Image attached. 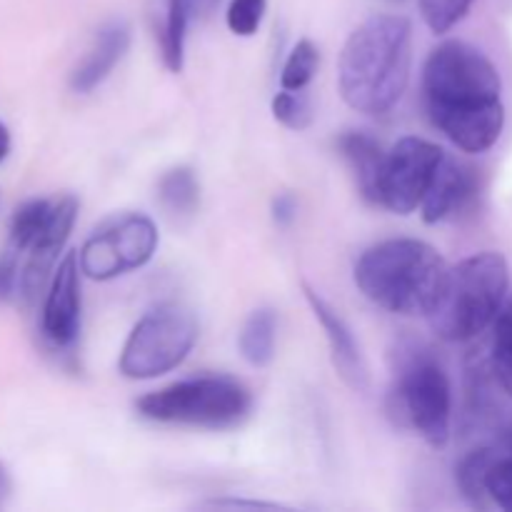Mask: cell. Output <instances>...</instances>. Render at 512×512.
Wrapping results in <instances>:
<instances>
[{
  "label": "cell",
  "instance_id": "obj_1",
  "mask_svg": "<svg viewBox=\"0 0 512 512\" xmlns=\"http://www.w3.org/2000/svg\"><path fill=\"white\" fill-rule=\"evenodd\" d=\"M428 118L463 153H485L505 128L503 83L493 60L465 40H445L423 68Z\"/></svg>",
  "mask_w": 512,
  "mask_h": 512
},
{
  "label": "cell",
  "instance_id": "obj_2",
  "mask_svg": "<svg viewBox=\"0 0 512 512\" xmlns=\"http://www.w3.org/2000/svg\"><path fill=\"white\" fill-rule=\"evenodd\" d=\"M413 25L405 15H373L345 40L338 58V88L345 103L365 115H385L410 83Z\"/></svg>",
  "mask_w": 512,
  "mask_h": 512
},
{
  "label": "cell",
  "instance_id": "obj_3",
  "mask_svg": "<svg viewBox=\"0 0 512 512\" xmlns=\"http://www.w3.org/2000/svg\"><path fill=\"white\" fill-rule=\"evenodd\" d=\"M443 255L418 238L373 245L355 265V285L378 308L398 315H425L445 278Z\"/></svg>",
  "mask_w": 512,
  "mask_h": 512
},
{
  "label": "cell",
  "instance_id": "obj_4",
  "mask_svg": "<svg viewBox=\"0 0 512 512\" xmlns=\"http://www.w3.org/2000/svg\"><path fill=\"white\" fill-rule=\"evenodd\" d=\"M510 290V268L495 250L475 253L445 270L438 295L425 313L430 328L448 343H468L490 328Z\"/></svg>",
  "mask_w": 512,
  "mask_h": 512
},
{
  "label": "cell",
  "instance_id": "obj_5",
  "mask_svg": "<svg viewBox=\"0 0 512 512\" xmlns=\"http://www.w3.org/2000/svg\"><path fill=\"white\" fill-rule=\"evenodd\" d=\"M253 395L230 375H200L153 390L135 403L140 418L163 425L228 430L243 423Z\"/></svg>",
  "mask_w": 512,
  "mask_h": 512
},
{
  "label": "cell",
  "instance_id": "obj_6",
  "mask_svg": "<svg viewBox=\"0 0 512 512\" xmlns=\"http://www.w3.org/2000/svg\"><path fill=\"white\" fill-rule=\"evenodd\" d=\"M198 343V320L180 303L150 308L130 330L118 370L128 380H155L185 363Z\"/></svg>",
  "mask_w": 512,
  "mask_h": 512
},
{
  "label": "cell",
  "instance_id": "obj_7",
  "mask_svg": "<svg viewBox=\"0 0 512 512\" xmlns=\"http://www.w3.org/2000/svg\"><path fill=\"white\" fill-rule=\"evenodd\" d=\"M388 410L400 425L415 430L433 448H443L453 423V388L443 365L433 358H410L388 398Z\"/></svg>",
  "mask_w": 512,
  "mask_h": 512
},
{
  "label": "cell",
  "instance_id": "obj_8",
  "mask_svg": "<svg viewBox=\"0 0 512 512\" xmlns=\"http://www.w3.org/2000/svg\"><path fill=\"white\" fill-rule=\"evenodd\" d=\"M158 250V228L148 215L128 213L95 230L80 248L78 260L90 280H113L143 268Z\"/></svg>",
  "mask_w": 512,
  "mask_h": 512
},
{
  "label": "cell",
  "instance_id": "obj_9",
  "mask_svg": "<svg viewBox=\"0 0 512 512\" xmlns=\"http://www.w3.org/2000/svg\"><path fill=\"white\" fill-rule=\"evenodd\" d=\"M445 150L425 138H400L385 153L383 175H380V205L398 215L420 210L425 193L438 173Z\"/></svg>",
  "mask_w": 512,
  "mask_h": 512
},
{
  "label": "cell",
  "instance_id": "obj_10",
  "mask_svg": "<svg viewBox=\"0 0 512 512\" xmlns=\"http://www.w3.org/2000/svg\"><path fill=\"white\" fill-rule=\"evenodd\" d=\"M80 260L68 253L50 278L40 315V330L53 348H73L80 335Z\"/></svg>",
  "mask_w": 512,
  "mask_h": 512
},
{
  "label": "cell",
  "instance_id": "obj_11",
  "mask_svg": "<svg viewBox=\"0 0 512 512\" xmlns=\"http://www.w3.org/2000/svg\"><path fill=\"white\" fill-rule=\"evenodd\" d=\"M75 220H78V200L73 195H60L53 200V213L43 235L28 250L23 270H20V295L25 300H35L43 293L45 283L55 273V260L63 253L70 238Z\"/></svg>",
  "mask_w": 512,
  "mask_h": 512
},
{
  "label": "cell",
  "instance_id": "obj_12",
  "mask_svg": "<svg viewBox=\"0 0 512 512\" xmlns=\"http://www.w3.org/2000/svg\"><path fill=\"white\" fill-rule=\"evenodd\" d=\"M305 300H308L310 310H313L315 320L323 328L325 340H328L330 358H333V368L338 370L340 378L350 385L353 390H365L370 383L368 363L363 358V350H360L358 340H355L353 330L345 323L343 315L323 298L318 295V290L310 288L308 283H303Z\"/></svg>",
  "mask_w": 512,
  "mask_h": 512
},
{
  "label": "cell",
  "instance_id": "obj_13",
  "mask_svg": "<svg viewBox=\"0 0 512 512\" xmlns=\"http://www.w3.org/2000/svg\"><path fill=\"white\" fill-rule=\"evenodd\" d=\"M480 195V180L470 165L450 158L445 153L423 203H420V215L428 225L443 223V220L458 218L460 213L470 208Z\"/></svg>",
  "mask_w": 512,
  "mask_h": 512
},
{
  "label": "cell",
  "instance_id": "obj_14",
  "mask_svg": "<svg viewBox=\"0 0 512 512\" xmlns=\"http://www.w3.org/2000/svg\"><path fill=\"white\" fill-rule=\"evenodd\" d=\"M130 48V28L123 20H113V23H105L103 28L95 33L93 45L88 48L85 58L75 65V70L70 73V88L73 93H93L98 85H103L110 78V73L115 70V65H120V60L125 58Z\"/></svg>",
  "mask_w": 512,
  "mask_h": 512
},
{
  "label": "cell",
  "instance_id": "obj_15",
  "mask_svg": "<svg viewBox=\"0 0 512 512\" xmlns=\"http://www.w3.org/2000/svg\"><path fill=\"white\" fill-rule=\"evenodd\" d=\"M338 150L353 170L355 185L368 203L380 205V175L385 165V150L373 135L348 130L338 138Z\"/></svg>",
  "mask_w": 512,
  "mask_h": 512
},
{
  "label": "cell",
  "instance_id": "obj_16",
  "mask_svg": "<svg viewBox=\"0 0 512 512\" xmlns=\"http://www.w3.org/2000/svg\"><path fill=\"white\" fill-rule=\"evenodd\" d=\"M275 340H278V315H275V310H253L243 323V328H240V355L253 368H268L275 358Z\"/></svg>",
  "mask_w": 512,
  "mask_h": 512
},
{
  "label": "cell",
  "instance_id": "obj_17",
  "mask_svg": "<svg viewBox=\"0 0 512 512\" xmlns=\"http://www.w3.org/2000/svg\"><path fill=\"white\" fill-rule=\"evenodd\" d=\"M158 200L175 218L193 215L200 205V183L193 168L180 165V168L168 170L158 183Z\"/></svg>",
  "mask_w": 512,
  "mask_h": 512
},
{
  "label": "cell",
  "instance_id": "obj_18",
  "mask_svg": "<svg viewBox=\"0 0 512 512\" xmlns=\"http://www.w3.org/2000/svg\"><path fill=\"white\" fill-rule=\"evenodd\" d=\"M498 453L490 448H480L473 450L470 455H465L458 465V488L463 493V498L468 500L470 505L475 508H488L490 505V495H488V470L490 465L495 463Z\"/></svg>",
  "mask_w": 512,
  "mask_h": 512
},
{
  "label": "cell",
  "instance_id": "obj_19",
  "mask_svg": "<svg viewBox=\"0 0 512 512\" xmlns=\"http://www.w3.org/2000/svg\"><path fill=\"white\" fill-rule=\"evenodd\" d=\"M50 213H53V200L35 198L20 205L10 218V245L18 250L20 255L28 253L33 248L35 240L43 235L45 225H48Z\"/></svg>",
  "mask_w": 512,
  "mask_h": 512
},
{
  "label": "cell",
  "instance_id": "obj_20",
  "mask_svg": "<svg viewBox=\"0 0 512 512\" xmlns=\"http://www.w3.org/2000/svg\"><path fill=\"white\" fill-rule=\"evenodd\" d=\"M320 65V50L315 48L313 40L303 38L290 48L285 58L283 70H280V88L285 90H305L310 80L315 78Z\"/></svg>",
  "mask_w": 512,
  "mask_h": 512
},
{
  "label": "cell",
  "instance_id": "obj_21",
  "mask_svg": "<svg viewBox=\"0 0 512 512\" xmlns=\"http://www.w3.org/2000/svg\"><path fill=\"white\" fill-rule=\"evenodd\" d=\"M493 373L500 388L512 398V293L493 323Z\"/></svg>",
  "mask_w": 512,
  "mask_h": 512
},
{
  "label": "cell",
  "instance_id": "obj_22",
  "mask_svg": "<svg viewBox=\"0 0 512 512\" xmlns=\"http://www.w3.org/2000/svg\"><path fill=\"white\" fill-rule=\"evenodd\" d=\"M270 110H273V118L288 130H305L313 123V105L305 90L280 88V93H275L270 103Z\"/></svg>",
  "mask_w": 512,
  "mask_h": 512
},
{
  "label": "cell",
  "instance_id": "obj_23",
  "mask_svg": "<svg viewBox=\"0 0 512 512\" xmlns=\"http://www.w3.org/2000/svg\"><path fill=\"white\" fill-rule=\"evenodd\" d=\"M418 5L425 25L433 33L443 35L448 30H453L470 13L475 0H418Z\"/></svg>",
  "mask_w": 512,
  "mask_h": 512
},
{
  "label": "cell",
  "instance_id": "obj_24",
  "mask_svg": "<svg viewBox=\"0 0 512 512\" xmlns=\"http://www.w3.org/2000/svg\"><path fill=\"white\" fill-rule=\"evenodd\" d=\"M265 10H268V0H230L225 23H228L230 33L238 38H253L260 30Z\"/></svg>",
  "mask_w": 512,
  "mask_h": 512
},
{
  "label": "cell",
  "instance_id": "obj_25",
  "mask_svg": "<svg viewBox=\"0 0 512 512\" xmlns=\"http://www.w3.org/2000/svg\"><path fill=\"white\" fill-rule=\"evenodd\" d=\"M490 503L500 510L512 512V455H498L488 470Z\"/></svg>",
  "mask_w": 512,
  "mask_h": 512
},
{
  "label": "cell",
  "instance_id": "obj_26",
  "mask_svg": "<svg viewBox=\"0 0 512 512\" xmlns=\"http://www.w3.org/2000/svg\"><path fill=\"white\" fill-rule=\"evenodd\" d=\"M20 253L8 245V250L0 253V303H8L20 290Z\"/></svg>",
  "mask_w": 512,
  "mask_h": 512
},
{
  "label": "cell",
  "instance_id": "obj_27",
  "mask_svg": "<svg viewBox=\"0 0 512 512\" xmlns=\"http://www.w3.org/2000/svg\"><path fill=\"white\" fill-rule=\"evenodd\" d=\"M210 510H288V505L265 503V500H243V498H218L203 503Z\"/></svg>",
  "mask_w": 512,
  "mask_h": 512
},
{
  "label": "cell",
  "instance_id": "obj_28",
  "mask_svg": "<svg viewBox=\"0 0 512 512\" xmlns=\"http://www.w3.org/2000/svg\"><path fill=\"white\" fill-rule=\"evenodd\" d=\"M298 218V200L290 193H280L273 198V220L280 228H288L293 225V220Z\"/></svg>",
  "mask_w": 512,
  "mask_h": 512
},
{
  "label": "cell",
  "instance_id": "obj_29",
  "mask_svg": "<svg viewBox=\"0 0 512 512\" xmlns=\"http://www.w3.org/2000/svg\"><path fill=\"white\" fill-rule=\"evenodd\" d=\"M173 3H178L180 8L190 15V20H195V18H208V15L218 8L220 0H173Z\"/></svg>",
  "mask_w": 512,
  "mask_h": 512
},
{
  "label": "cell",
  "instance_id": "obj_30",
  "mask_svg": "<svg viewBox=\"0 0 512 512\" xmlns=\"http://www.w3.org/2000/svg\"><path fill=\"white\" fill-rule=\"evenodd\" d=\"M10 493H13V480H10V473L8 468H5V463L0 460V508L8 503Z\"/></svg>",
  "mask_w": 512,
  "mask_h": 512
},
{
  "label": "cell",
  "instance_id": "obj_31",
  "mask_svg": "<svg viewBox=\"0 0 512 512\" xmlns=\"http://www.w3.org/2000/svg\"><path fill=\"white\" fill-rule=\"evenodd\" d=\"M8 153H10V133H8V128L0 123V163L8 158Z\"/></svg>",
  "mask_w": 512,
  "mask_h": 512
},
{
  "label": "cell",
  "instance_id": "obj_32",
  "mask_svg": "<svg viewBox=\"0 0 512 512\" xmlns=\"http://www.w3.org/2000/svg\"><path fill=\"white\" fill-rule=\"evenodd\" d=\"M508 455H512V433H510V438H508Z\"/></svg>",
  "mask_w": 512,
  "mask_h": 512
}]
</instances>
